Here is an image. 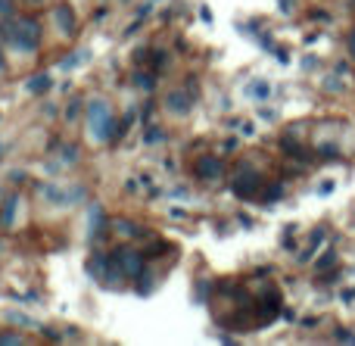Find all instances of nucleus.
Returning <instances> with one entry per match:
<instances>
[{"mask_svg":"<svg viewBox=\"0 0 355 346\" xmlns=\"http://www.w3.org/2000/svg\"><path fill=\"white\" fill-rule=\"evenodd\" d=\"M135 85L141 87V91H153V87H156V78H153V75L137 72V75H135Z\"/></svg>","mask_w":355,"mask_h":346,"instance_id":"nucleus-16","label":"nucleus"},{"mask_svg":"<svg viewBox=\"0 0 355 346\" xmlns=\"http://www.w3.org/2000/svg\"><path fill=\"white\" fill-rule=\"evenodd\" d=\"M50 85H53V81H50V75H31L25 87H28L31 94H41V91H50Z\"/></svg>","mask_w":355,"mask_h":346,"instance_id":"nucleus-12","label":"nucleus"},{"mask_svg":"<svg viewBox=\"0 0 355 346\" xmlns=\"http://www.w3.org/2000/svg\"><path fill=\"white\" fill-rule=\"evenodd\" d=\"M112 262L119 266V272L125 275V278H141L144 275V253H137V250H116V253L110 256Z\"/></svg>","mask_w":355,"mask_h":346,"instance_id":"nucleus-3","label":"nucleus"},{"mask_svg":"<svg viewBox=\"0 0 355 346\" xmlns=\"http://www.w3.org/2000/svg\"><path fill=\"white\" fill-rule=\"evenodd\" d=\"M150 10H153V3H144L141 10H137V16H141V19H144V16H150Z\"/></svg>","mask_w":355,"mask_h":346,"instance_id":"nucleus-21","label":"nucleus"},{"mask_svg":"<svg viewBox=\"0 0 355 346\" xmlns=\"http://www.w3.org/2000/svg\"><path fill=\"white\" fill-rule=\"evenodd\" d=\"M103 234H106V216H103V206L94 203V206H91V237H94V241H100Z\"/></svg>","mask_w":355,"mask_h":346,"instance_id":"nucleus-9","label":"nucleus"},{"mask_svg":"<svg viewBox=\"0 0 355 346\" xmlns=\"http://www.w3.org/2000/svg\"><path fill=\"white\" fill-rule=\"evenodd\" d=\"M53 19H56V25H60L62 35H69V37L75 35V16H72V10H69V6H56Z\"/></svg>","mask_w":355,"mask_h":346,"instance_id":"nucleus-8","label":"nucleus"},{"mask_svg":"<svg viewBox=\"0 0 355 346\" xmlns=\"http://www.w3.org/2000/svg\"><path fill=\"white\" fill-rule=\"evenodd\" d=\"M16 209H19V197H10V200L3 203V212H0V228H12Z\"/></svg>","mask_w":355,"mask_h":346,"instance_id":"nucleus-11","label":"nucleus"},{"mask_svg":"<svg viewBox=\"0 0 355 346\" xmlns=\"http://www.w3.org/2000/svg\"><path fill=\"white\" fill-rule=\"evenodd\" d=\"M85 122H87V137L94 144H106V141H116L119 128H116V119H112V110L103 97H94L91 103L85 106Z\"/></svg>","mask_w":355,"mask_h":346,"instance_id":"nucleus-1","label":"nucleus"},{"mask_svg":"<svg viewBox=\"0 0 355 346\" xmlns=\"http://www.w3.org/2000/svg\"><path fill=\"white\" fill-rule=\"evenodd\" d=\"M85 60H87V50H81V53H75L72 60H62V69H66V72H69V69L81 66V62H85Z\"/></svg>","mask_w":355,"mask_h":346,"instance_id":"nucleus-18","label":"nucleus"},{"mask_svg":"<svg viewBox=\"0 0 355 346\" xmlns=\"http://www.w3.org/2000/svg\"><path fill=\"white\" fill-rule=\"evenodd\" d=\"M6 322H12V325H22V328H37V322H35V318L22 315V312H6Z\"/></svg>","mask_w":355,"mask_h":346,"instance_id":"nucleus-15","label":"nucleus"},{"mask_svg":"<svg viewBox=\"0 0 355 346\" xmlns=\"http://www.w3.org/2000/svg\"><path fill=\"white\" fill-rule=\"evenodd\" d=\"M243 94L250 100H268L271 97V85H268V81H262V78H256V81H250V85H246Z\"/></svg>","mask_w":355,"mask_h":346,"instance_id":"nucleus-10","label":"nucleus"},{"mask_svg":"<svg viewBox=\"0 0 355 346\" xmlns=\"http://www.w3.org/2000/svg\"><path fill=\"white\" fill-rule=\"evenodd\" d=\"M3 69H6V62H3V53H0V72H3Z\"/></svg>","mask_w":355,"mask_h":346,"instance_id":"nucleus-23","label":"nucleus"},{"mask_svg":"<svg viewBox=\"0 0 355 346\" xmlns=\"http://www.w3.org/2000/svg\"><path fill=\"white\" fill-rule=\"evenodd\" d=\"M221 172H225V166H221L218 156H200V159L193 162V175L200 181H206V184H215V181L221 178Z\"/></svg>","mask_w":355,"mask_h":346,"instance_id":"nucleus-5","label":"nucleus"},{"mask_svg":"<svg viewBox=\"0 0 355 346\" xmlns=\"http://www.w3.org/2000/svg\"><path fill=\"white\" fill-rule=\"evenodd\" d=\"M116 231H119L122 237H137V234H141V228H137L135 222H128V218H119V222H116Z\"/></svg>","mask_w":355,"mask_h":346,"instance_id":"nucleus-13","label":"nucleus"},{"mask_svg":"<svg viewBox=\"0 0 355 346\" xmlns=\"http://www.w3.org/2000/svg\"><path fill=\"white\" fill-rule=\"evenodd\" d=\"M256 187H259V175L252 166H243L237 175H234V193H237V197L250 200L252 193H256Z\"/></svg>","mask_w":355,"mask_h":346,"instance_id":"nucleus-6","label":"nucleus"},{"mask_svg":"<svg viewBox=\"0 0 355 346\" xmlns=\"http://www.w3.org/2000/svg\"><path fill=\"white\" fill-rule=\"evenodd\" d=\"M60 162H69V166L78 162V147H75V144H62L60 147Z\"/></svg>","mask_w":355,"mask_h":346,"instance_id":"nucleus-14","label":"nucleus"},{"mask_svg":"<svg viewBox=\"0 0 355 346\" xmlns=\"http://www.w3.org/2000/svg\"><path fill=\"white\" fill-rule=\"evenodd\" d=\"M166 131H162V128H147V135H144V141H147V144H159V141H166Z\"/></svg>","mask_w":355,"mask_h":346,"instance_id":"nucleus-17","label":"nucleus"},{"mask_svg":"<svg viewBox=\"0 0 355 346\" xmlns=\"http://www.w3.org/2000/svg\"><path fill=\"white\" fill-rule=\"evenodd\" d=\"M10 41L16 50L22 53H35L41 47V25L37 19H28V16H19L10 22Z\"/></svg>","mask_w":355,"mask_h":346,"instance_id":"nucleus-2","label":"nucleus"},{"mask_svg":"<svg viewBox=\"0 0 355 346\" xmlns=\"http://www.w3.org/2000/svg\"><path fill=\"white\" fill-rule=\"evenodd\" d=\"M0 150H3V147H0Z\"/></svg>","mask_w":355,"mask_h":346,"instance_id":"nucleus-24","label":"nucleus"},{"mask_svg":"<svg viewBox=\"0 0 355 346\" xmlns=\"http://www.w3.org/2000/svg\"><path fill=\"white\" fill-rule=\"evenodd\" d=\"M22 6H44V0H19Z\"/></svg>","mask_w":355,"mask_h":346,"instance_id":"nucleus-22","label":"nucleus"},{"mask_svg":"<svg viewBox=\"0 0 355 346\" xmlns=\"http://www.w3.org/2000/svg\"><path fill=\"white\" fill-rule=\"evenodd\" d=\"M41 197H47L50 206H72L85 197V187H56V184H41Z\"/></svg>","mask_w":355,"mask_h":346,"instance_id":"nucleus-4","label":"nucleus"},{"mask_svg":"<svg viewBox=\"0 0 355 346\" xmlns=\"http://www.w3.org/2000/svg\"><path fill=\"white\" fill-rule=\"evenodd\" d=\"M75 116H78V100H72V106L66 110V119H75Z\"/></svg>","mask_w":355,"mask_h":346,"instance_id":"nucleus-20","label":"nucleus"},{"mask_svg":"<svg viewBox=\"0 0 355 346\" xmlns=\"http://www.w3.org/2000/svg\"><path fill=\"white\" fill-rule=\"evenodd\" d=\"M166 110L178 119L190 116V110H193V97H190V91H168L166 94Z\"/></svg>","mask_w":355,"mask_h":346,"instance_id":"nucleus-7","label":"nucleus"},{"mask_svg":"<svg viewBox=\"0 0 355 346\" xmlns=\"http://www.w3.org/2000/svg\"><path fill=\"white\" fill-rule=\"evenodd\" d=\"M0 343H25L22 334H0Z\"/></svg>","mask_w":355,"mask_h":346,"instance_id":"nucleus-19","label":"nucleus"}]
</instances>
